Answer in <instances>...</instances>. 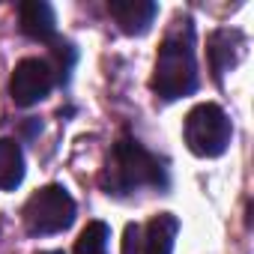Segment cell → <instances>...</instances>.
<instances>
[{"instance_id": "obj_11", "label": "cell", "mask_w": 254, "mask_h": 254, "mask_svg": "<svg viewBox=\"0 0 254 254\" xmlns=\"http://www.w3.org/2000/svg\"><path fill=\"white\" fill-rule=\"evenodd\" d=\"M108 239H111V230L105 221H90L81 236L75 239V251L72 254H108Z\"/></svg>"}, {"instance_id": "obj_8", "label": "cell", "mask_w": 254, "mask_h": 254, "mask_svg": "<svg viewBox=\"0 0 254 254\" xmlns=\"http://www.w3.org/2000/svg\"><path fill=\"white\" fill-rule=\"evenodd\" d=\"M18 21H21V30L30 39H39V42L54 39L57 18H54V9L48 3H42V0H27V3H21L18 6Z\"/></svg>"}, {"instance_id": "obj_13", "label": "cell", "mask_w": 254, "mask_h": 254, "mask_svg": "<svg viewBox=\"0 0 254 254\" xmlns=\"http://www.w3.org/2000/svg\"><path fill=\"white\" fill-rule=\"evenodd\" d=\"M42 254H63V251H42Z\"/></svg>"}, {"instance_id": "obj_3", "label": "cell", "mask_w": 254, "mask_h": 254, "mask_svg": "<svg viewBox=\"0 0 254 254\" xmlns=\"http://www.w3.org/2000/svg\"><path fill=\"white\" fill-rule=\"evenodd\" d=\"M230 135H233V126H230L227 114L212 102L191 108L186 117V144L200 159L221 156L230 144Z\"/></svg>"}, {"instance_id": "obj_10", "label": "cell", "mask_w": 254, "mask_h": 254, "mask_svg": "<svg viewBox=\"0 0 254 254\" xmlns=\"http://www.w3.org/2000/svg\"><path fill=\"white\" fill-rule=\"evenodd\" d=\"M24 180V156L21 147L9 138H0V191H12Z\"/></svg>"}, {"instance_id": "obj_5", "label": "cell", "mask_w": 254, "mask_h": 254, "mask_svg": "<svg viewBox=\"0 0 254 254\" xmlns=\"http://www.w3.org/2000/svg\"><path fill=\"white\" fill-rule=\"evenodd\" d=\"M54 69L48 60H39V57H27L15 66L12 78H9V96L15 105L21 108H30L36 102H42L51 87H54Z\"/></svg>"}, {"instance_id": "obj_2", "label": "cell", "mask_w": 254, "mask_h": 254, "mask_svg": "<svg viewBox=\"0 0 254 254\" xmlns=\"http://www.w3.org/2000/svg\"><path fill=\"white\" fill-rule=\"evenodd\" d=\"M168 174L165 165L135 138H120L114 150L108 153L105 171H102V189L114 197L135 194L141 189H165Z\"/></svg>"}, {"instance_id": "obj_4", "label": "cell", "mask_w": 254, "mask_h": 254, "mask_svg": "<svg viewBox=\"0 0 254 254\" xmlns=\"http://www.w3.org/2000/svg\"><path fill=\"white\" fill-rule=\"evenodd\" d=\"M24 227L33 236L63 233L75 221V200L63 186H45L24 203Z\"/></svg>"}, {"instance_id": "obj_1", "label": "cell", "mask_w": 254, "mask_h": 254, "mask_svg": "<svg viewBox=\"0 0 254 254\" xmlns=\"http://www.w3.org/2000/svg\"><path fill=\"white\" fill-rule=\"evenodd\" d=\"M150 90L162 102H177L183 96H191L197 90V60H194V30L191 21L183 18L174 24V30L165 36L156 69L150 78Z\"/></svg>"}, {"instance_id": "obj_12", "label": "cell", "mask_w": 254, "mask_h": 254, "mask_svg": "<svg viewBox=\"0 0 254 254\" xmlns=\"http://www.w3.org/2000/svg\"><path fill=\"white\" fill-rule=\"evenodd\" d=\"M141 245H144V230L138 224H129L123 239V254H141Z\"/></svg>"}, {"instance_id": "obj_7", "label": "cell", "mask_w": 254, "mask_h": 254, "mask_svg": "<svg viewBox=\"0 0 254 254\" xmlns=\"http://www.w3.org/2000/svg\"><path fill=\"white\" fill-rule=\"evenodd\" d=\"M239 51H242V33L239 30L224 27V30H215L209 36V66H212L215 81H221V75L236 66Z\"/></svg>"}, {"instance_id": "obj_6", "label": "cell", "mask_w": 254, "mask_h": 254, "mask_svg": "<svg viewBox=\"0 0 254 254\" xmlns=\"http://www.w3.org/2000/svg\"><path fill=\"white\" fill-rule=\"evenodd\" d=\"M108 12H111V18L120 24L123 33L141 36V33H147L150 24L156 21L159 6L153 3V0H111V3H108Z\"/></svg>"}, {"instance_id": "obj_9", "label": "cell", "mask_w": 254, "mask_h": 254, "mask_svg": "<svg viewBox=\"0 0 254 254\" xmlns=\"http://www.w3.org/2000/svg\"><path fill=\"white\" fill-rule=\"evenodd\" d=\"M177 230H180V221L177 215L171 212H162L156 215L147 230H144V254H174V239H177Z\"/></svg>"}]
</instances>
